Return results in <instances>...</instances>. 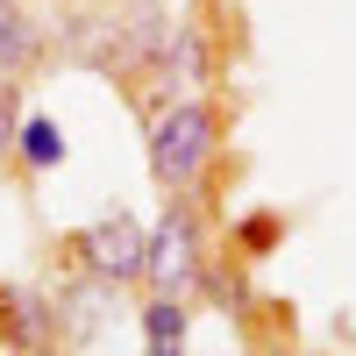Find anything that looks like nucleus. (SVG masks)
Returning a JSON list of instances; mask_svg holds the SVG:
<instances>
[{"label": "nucleus", "instance_id": "7ed1b4c3", "mask_svg": "<svg viewBox=\"0 0 356 356\" xmlns=\"http://www.w3.org/2000/svg\"><path fill=\"white\" fill-rule=\"evenodd\" d=\"M143 243H150V228H143L136 214H100V221H86V228H72V264L93 285H136L143 278Z\"/></svg>", "mask_w": 356, "mask_h": 356}, {"label": "nucleus", "instance_id": "6e6552de", "mask_svg": "<svg viewBox=\"0 0 356 356\" xmlns=\"http://www.w3.org/2000/svg\"><path fill=\"white\" fill-rule=\"evenodd\" d=\"M15 157H22L29 178H50L57 164L72 157V143H65V129H57L50 114H22V129H15Z\"/></svg>", "mask_w": 356, "mask_h": 356}, {"label": "nucleus", "instance_id": "1a4fd4ad", "mask_svg": "<svg viewBox=\"0 0 356 356\" xmlns=\"http://www.w3.org/2000/svg\"><path fill=\"white\" fill-rule=\"evenodd\" d=\"M15 129H22V107H15V79H0V150H15Z\"/></svg>", "mask_w": 356, "mask_h": 356}, {"label": "nucleus", "instance_id": "f03ea898", "mask_svg": "<svg viewBox=\"0 0 356 356\" xmlns=\"http://www.w3.org/2000/svg\"><path fill=\"white\" fill-rule=\"evenodd\" d=\"M200 271H207L200 207H193V200H164L150 243H143V285H150V292H178V300H193Z\"/></svg>", "mask_w": 356, "mask_h": 356}, {"label": "nucleus", "instance_id": "f257e3e1", "mask_svg": "<svg viewBox=\"0 0 356 356\" xmlns=\"http://www.w3.org/2000/svg\"><path fill=\"white\" fill-rule=\"evenodd\" d=\"M143 150H150V178L164 200H193L207 186V171L221 164V107L207 93L157 100L143 122Z\"/></svg>", "mask_w": 356, "mask_h": 356}, {"label": "nucleus", "instance_id": "20e7f679", "mask_svg": "<svg viewBox=\"0 0 356 356\" xmlns=\"http://www.w3.org/2000/svg\"><path fill=\"white\" fill-rule=\"evenodd\" d=\"M150 79H157V100H186V93H200V86L214 79V36H207V22H171Z\"/></svg>", "mask_w": 356, "mask_h": 356}, {"label": "nucleus", "instance_id": "9d476101", "mask_svg": "<svg viewBox=\"0 0 356 356\" xmlns=\"http://www.w3.org/2000/svg\"><path fill=\"white\" fill-rule=\"evenodd\" d=\"M29 356H65V349H29Z\"/></svg>", "mask_w": 356, "mask_h": 356}, {"label": "nucleus", "instance_id": "423d86ee", "mask_svg": "<svg viewBox=\"0 0 356 356\" xmlns=\"http://www.w3.org/2000/svg\"><path fill=\"white\" fill-rule=\"evenodd\" d=\"M136 321H143V356H186L193 300H178V292H150V300L136 307Z\"/></svg>", "mask_w": 356, "mask_h": 356}, {"label": "nucleus", "instance_id": "39448f33", "mask_svg": "<svg viewBox=\"0 0 356 356\" xmlns=\"http://www.w3.org/2000/svg\"><path fill=\"white\" fill-rule=\"evenodd\" d=\"M57 300L50 292H29V285H0V342H8L15 356L29 349H57Z\"/></svg>", "mask_w": 356, "mask_h": 356}, {"label": "nucleus", "instance_id": "0eeeda50", "mask_svg": "<svg viewBox=\"0 0 356 356\" xmlns=\"http://www.w3.org/2000/svg\"><path fill=\"white\" fill-rule=\"evenodd\" d=\"M43 57V22L29 15V0H0V79H22Z\"/></svg>", "mask_w": 356, "mask_h": 356}]
</instances>
